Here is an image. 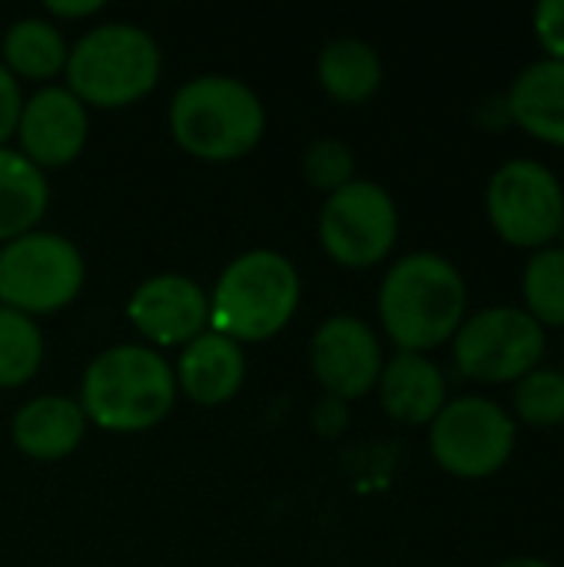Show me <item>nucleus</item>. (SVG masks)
Listing matches in <instances>:
<instances>
[{
	"label": "nucleus",
	"instance_id": "obj_1",
	"mask_svg": "<svg viewBox=\"0 0 564 567\" xmlns=\"http://www.w3.org/2000/svg\"><path fill=\"white\" fill-rule=\"evenodd\" d=\"M465 279L439 252L402 256L382 279L379 319L402 352H429L465 322Z\"/></svg>",
	"mask_w": 564,
	"mask_h": 567
},
{
	"label": "nucleus",
	"instance_id": "obj_2",
	"mask_svg": "<svg viewBox=\"0 0 564 567\" xmlns=\"http://www.w3.org/2000/svg\"><path fill=\"white\" fill-rule=\"evenodd\" d=\"M176 402V372L153 346H113L100 352L80 385L86 422L106 432H146Z\"/></svg>",
	"mask_w": 564,
	"mask_h": 567
},
{
	"label": "nucleus",
	"instance_id": "obj_3",
	"mask_svg": "<svg viewBox=\"0 0 564 567\" xmlns=\"http://www.w3.org/2000/svg\"><path fill=\"white\" fill-rule=\"evenodd\" d=\"M170 130L189 156L229 163L246 156L263 140L266 110L243 80L206 73L173 93Z\"/></svg>",
	"mask_w": 564,
	"mask_h": 567
},
{
	"label": "nucleus",
	"instance_id": "obj_4",
	"mask_svg": "<svg viewBox=\"0 0 564 567\" xmlns=\"http://www.w3.org/2000/svg\"><path fill=\"white\" fill-rule=\"evenodd\" d=\"M163 70L156 40L136 23H100L86 30L66 53V90L83 106H130L143 100Z\"/></svg>",
	"mask_w": 564,
	"mask_h": 567
},
{
	"label": "nucleus",
	"instance_id": "obj_5",
	"mask_svg": "<svg viewBox=\"0 0 564 567\" xmlns=\"http://www.w3.org/2000/svg\"><path fill=\"white\" fill-rule=\"evenodd\" d=\"M299 272L276 249L236 256L209 296L213 332L233 342H263L286 329L299 309Z\"/></svg>",
	"mask_w": 564,
	"mask_h": 567
},
{
	"label": "nucleus",
	"instance_id": "obj_6",
	"mask_svg": "<svg viewBox=\"0 0 564 567\" xmlns=\"http://www.w3.org/2000/svg\"><path fill=\"white\" fill-rule=\"evenodd\" d=\"M83 256L60 233H23L0 246V306L43 316L70 306L83 289Z\"/></svg>",
	"mask_w": 564,
	"mask_h": 567
},
{
	"label": "nucleus",
	"instance_id": "obj_7",
	"mask_svg": "<svg viewBox=\"0 0 564 567\" xmlns=\"http://www.w3.org/2000/svg\"><path fill=\"white\" fill-rule=\"evenodd\" d=\"M452 339L455 369L475 382H519L545 355V329L515 306H492L469 316Z\"/></svg>",
	"mask_w": 564,
	"mask_h": 567
},
{
	"label": "nucleus",
	"instance_id": "obj_8",
	"mask_svg": "<svg viewBox=\"0 0 564 567\" xmlns=\"http://www.w3.org/2000/svg\"><path fill=\"white\" fill-rule=\"evenodd\" d=\"M485 213L495 233L515 249H548L562 229L564 189L535 159H509L485 189Z\"/></svg>",
	"mask_w": 564,
	"mask_h": 567
},
{
	"label": "nucleus",
	"instance_id": "obj_9",
	"mask_svg": "<svg viewBox=\"0 0 564 567\" xmlns=\"http://www.w3.org/2000/svg\"><path fill=\"white\" fill-rule=\"evenodd\" d=\"M429 449L449 475L489 478L515 452V422L499 402L462 395L445 402L429 425Z\"/></svg>",
	"mask_w": 564,
	"mask_h": 567
},
{
	"label": "nucleus",
	"instance_id": "obj_10",
	"mask_svg": "<svg viewBox=\"0 0 564 567\" xmlns=\"http://www.w3.org/2000/svg\"><path fill=\"white\" fill-rule=\"evenodd\" d=\"M399 239V213L392 196L372 179H352L336 189L319 216V243L346 269L382 262Z\"/></svg>",
	"mask_w": 564,
	"mask_h": 567
},
{
	"label": "nucleus",
	"instance_id": "obj_11",
	"mask_svg": "<svg viewBox=\"0 0 564 567\" xmlns=\"http://www.w3.org/2000/svg\"><path fill=\"white\" fill-rule=\"evenodd\" d=\"M309 362L319 385L339 402L362 399L382 375L379 339L359 316H329L312 332Z\"/></svg>",
	"mask_w": 564,
	"mask_h": 567
},
{
	"label": "nucleus",
	"instance_id": "obj_12",
	"mask_svg": "<svg viewBox=\"0 0 564 567\" xmlns=\"http://www.w3.org/2000/svg\"><path fill=\"white\" fill-rule=\"evenodd\" d=\"M126 316L153 346H189L209 322V296L189 276L163 272L136 286Z\"/></svg>",
	"mask_w": 564,
	"mask_h": 567
},
{
	"label": "nucleus",
	"instance_id": "obj_13",
	"mask_svg": "<svg viewBox=\"0 0 564 567\" xmlns=\"http://www.w3.org/2000/svg\"><path fill=\"white\" fill-rule=\"evenodd\" d=\"M86 106L66 86H43L23 100L13 136L20 140V153L33 166L47 169L73 163L86 143Z\"/></svg>",
	"mask_w": 564,
	"mask_h": 567
},
{
	"label": "nucleus",
	"instance_id": "obj_14",
	"mask_svg": "<svg viewBox=\"0 0 564 567\" xmlns=\"http://www.w3.org/2000/svg\"><path fill=\"white\" fill-rule=\"evenodd\" d=\"M243 379H246V355L239 342L219 332L196 336L180 355L176 389H183L196 405H223L236 399Z\"/></svg>",
	"mask_w": 564,
	"mask_h": 567
},
{
	"label": "nucleus",
	"instance_id": "obj_15",
	"mask_svg": "<svg viewBox=\"0 0 564 567\" xmlns=\"http://www.w3.org/2000/svg\"><path fill=\"white\" fill-rule=\"evenodd\" d=\"M83 432H86V415L80 402L66 395H37L23 402L10 425L13 445L37 462L66 458L83 442Z\"/></svg>",
	"mask_w": 564,
	"mask_h": 567
},
{
	"label": "nucleus",
	"instance_id": "obj_16",
	"mask_svg": "<svg viewBox=\"0 0 564 567\" xmlns=\"http://www.w3.org/2000/svg\"><path fill=\"white\" fill-rule=\"evenodd\" d=\"M382 409L402 425H432L449 402L445 375L435 362L416 352H399L379 375Z\"/></svg>",
	"mask_w": 564,
	"mask_h": 567
},
{
	"label": "nucleus",
	"instance_id": "obj_17",
	"mask_svg": "<svg viewBox=\"0 0 564 567\" xmlns=\"http://www.w3.org/2000/svg\"><path fill=\"white\" fill-rule=\"evenodd\" d=\"M505 103L512 123H519L535 140L564 150V60L545 56L525 66L515 76Z\"/></svg>",
	"mask_w": 564,
	"mask_h": 567
},
{
	"label": "nucleus",
	"instance_id": "obj_18",
	"mask_svg": "<svg viewBox=\"0 0 564 567\" xmlns=\"http://www.w3.org/2000/svg\"><path fill=\"white\" fill-rule=\"evenodd\" d=\"M47 176L20 150L0 146V246L33 233L47 213Z\"/></svg>",
	"mask_w": 564,
	"mask_h": 567
},
{
	"label": "nucleus",
	"instance_id": "obj_19",
	"mask_svg": "<svg viewBox=\"0 0 564 567\" xmlns=\"http://www.w3.org/2000/svg\"><path fill=\"white\" fill-rule=\"evenodd\" d=\"M322 90L339 103H366L382 86V60L372 43L356 37L329 40L316 63Z\"/></svg>",
	"mask_w": 564,
	"mask_h": 567
},
{
	"label": "nucleus",
	"instance_id": "obj_20",
	"mask_svg": "<svg viewBox=\"0 0 564 567\" xmlns=\"http://www.w3.org/2000/svg\"><path fill=\"white\" fill-rule=\"evenodd\" d=\"M66 40L63 33L40 17H20L3 30L0 63L17 80H50L66 66Z\"/></svg>",
	"mask_w": 564,
	"mask_h": 567
},
{
	"label": "nucleus",
	"instance_id": "obj_21",
	"mask_svg": "<svg viewBox=\"0 0 564 567\" xmlns=\"http://www.w3.org/2000/svg\"><path fill=\"white\" fill-rule=\"evenodd\" d=\"M525 312L545 329H564V249H539L522 276Z\"/></svg>",
	"mask_w": 564,
	"mask_h": 567
},
{
	"label": "nucleus",
	"instance_id": "obj_22",
	"mask_svg": "<svg viewBox=\"0 0 564 567\" xmlns=\"http://www.w3.org/2000/svg\"><path fill=\"white\" fill-rule=\"evenodd\" d=\"M43 362V332L40 326L0 306V389H17L37 375Z\"/></svg>",
	"mask_w": 564,
	"mask_h": 567
},
{
	"label": "nucleus",
	"instance_id": "obj_23",
	"mask_svg": "<svg viewBox=\"0 0 564 567\" xmlns=\"http://www.w3.org/2000/svg\"><path fill=\"white\" fill-rule=\"evenodd\" d=\"M515 415L525 425L548 429L564 422V372L535 369L515 385Z\"/></svg>",
	"mask_w": 564,
	"mask_h": 567
},
{
	"label": "nucleus",
	"instance_id": "obj_24",
	"mask_svg": "<svg viewBox=\"0 0 564 567\" xmlns=\"http://www.w3.org/2000/svg\"><path fill=\"white\" fill-rule=\"evenodd\" d=\"M302 173L309 179L312 189L319 193H336L342 186H349L356 176V159H352V150L336 140V136H319L309 143L306 156H302Z\"/></svg>",
	"mask_w": 564,
	"mask_h": 567
},
{
	"label": "nucleus",
	"instance_id": "obj_25",
	"mask_svg": "<svg viewBox=\"0 0 564 567\" xmlns=\"http://www.w3.org/2000/svg\"><path fill=\"white\" fill-rule=\"evenodd\" d=\"M535 37L552 60H564V0H542L535 7Z\"/></svg>",
	"mask_w": 564,
	"mask_h": 567
},
{
	"label": "nucleus",
	"instance_id": "obj_26",
	"mask_svg": "<svg viewBox=\"0 0 564 567\" xmlns=\"http://www.w3.org/2000/svg\"><path fill=\"white\" fill-rule=\"evenodd\" d=\"M23 110V93H20V80L0 63V146L7 143V136H13L17 120Z\"/></svg>",
	"mask_w": 564,
	"mask_h": 567
},
{
	"label": "nucleus",
	"instance_id": "obj_27",
	"mask_svg": "<svg viewBox=\"0 0 564 567\" xmlns=\"http://www.w3.org/2000/svg\"><path fill=\"white\" fill-rule=\"evenodd\" d=\"M346 422H349V409H346V402H339V399H332V395L316 409V425H319V432H326V435L342 432Z\"/></svg>",
	"mask_w": 564,
	"mask_h": 567
},
{
	"label": "nucleus",
	"instance_id": "obj_28",
	"mask_svg": "<svg viewBox=\"0 0 564 567\" xmlns=\"http://www.w3.org/2000/svg\"><path fill=\"white\" fill-rule=\"evenodd\" d=\"M103 0H47V13H53L57 20H76V17H90L100 13Z\"/></svg>",
	"mask_w": 564,
	"mask_h": 567
},
{
	"label": "nucleus",
	"instance_id": "obj_29",
	"mask_svg": "<svg viewBox=\"0 0 564 567\" xmlns=\"http://www.w3.org/2000/svg\"><path fill=\"white\" fill-rule=\"evenodd\" d=\"M495 567H552L548 561H539V558H512V561H502Z\"/></svg>",
	"mask_w": 564,
	"mask_h": 567
},
{
	"label": "nucleus",
	"instance_id": "obj_30",
	"mask_svg": "<svg viewBox=\"0 0 564 567\" xmlns=\"http://www.w3.org/2000/svg\"><path fill=\"white\" fill-rule=\"evenodd\" d=\"M555 239H558V249H564V219H562V229H558V236H555Z\"/></svg>",
	"mask_w": 564,
	"mask_h": 567
}]
</instances>
